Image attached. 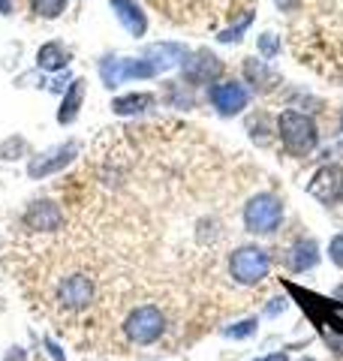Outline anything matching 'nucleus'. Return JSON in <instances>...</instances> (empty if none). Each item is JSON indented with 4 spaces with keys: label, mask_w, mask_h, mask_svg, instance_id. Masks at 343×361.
I'll return each instance as SVG.
<instances>
[{
    "label": "nucleus",
    "mask_w": 343,
    "mask_h": 361,
    "mask_svg": "<svg viewBox=\"0 0 343 361\" xmlns=\"http://www.w3.org/2000/svg\"><path fill=\"white\" fill-rule=\"evenodd\" d=\"M286 21L292 58L343 87V0H299L295 16Z\"/></svg>",
    "instance_id": "f257e3e1"
},
{
    "label": "nucleus",
    "mask_w": 343,
    "mask_h": 361,
    "mask_svg": "<svg viewBox=\"0 0 343 361\" xmlns=\"http://www.w3.org/2000/svg\"><path fill=\"white\" fill-rule=\"evenodd\" d=\"M148 4L172 25L217 33L253 13V0H148Z\"/></svg>",
    "instance_id": "f03ea898"
},
{
    "label": "nucleus",
    "mask_w": 343,
    "mask_h": 361,
    "mask_svg": "<svg viewBox=\"0 0 343 361\" xmlns=\"http://www.w3.org/2000/svg\"><path fill=\"white\" fill-rule=\"evenodd\" d=\"M226 274H229V283L238 289H244V292L259 289L271 274V250H265L259 244L235 247L226 256Z\"/></svg>",
    "instance_id": "7ed1b4c3"
},
{
    "label": "nucleus",
    "mask_w": 343,
    "mask_h": 361,
    "mask_svg": "<svg viewBox=\"0 0 343 361\" xmlns=\"http://www.w3.org/2000/svg\"><path fill=\"white\" fill-rule=\"evenodd\" d=\"M277 139L286 157L304 160L319 148V127L311 115L295 109H286L277 115Z\"/></svg>",
    "instance_id": "20e7f679"
},
{
    "label": "nucleus",
    "mask_w": 343,
    "mask_h": 361,
    "mask_svg": "<svg viewBox=\"0 0 343 361\" xmlns=\"http://www.w3.org/2000/svg\"><path fill=\"white\" fill-rule=\"evenodd\" d=\"M121 329L133 346H151L163 341V334L169 331V316L160 304H136Z\"/></svg>",
    "instance_id": "39448f33"
},
{
    "label": "nucleus",
    "mask_w": 343,
    "mask_h": 361,
    "mask_svg": "<svg viewBox=\"0 0 343 361\" xmlns=\"http://www.w3.org/2000/svg\"><path fill=\"white\" fill-rule=\"evenodd\" d=\"M241 223L250 235H274L283 223V199L274 190L253 193L241 208Z\"/></svg>",
    "instance_id": "423d86ee"
},
{
    "label": "nucleus",
    "mask_w": 343,
    "mask_h": 361,
    "mask_svg": "<svg viewBox=\"0 0 343 361\" xmlns=\"http://www.w3.org/2000/svg\"><path fill=\"white\" fill-rule=\"evenodd\" d=\"M97 298V283L88 274H70L57 286V304L66 310H85Z\"/></svg>",
    "instance_id": "0eeeda50"
},
{
    "label": "nucleus",
    "mask_w": 343,
    "mask_h": 361,
    "mask_svg": "<svg viewBox=\"0 0 343 361\" xmlns=\"http://www.w3.org/2000/svg\"><path fill=\"white\" fill-rule=\"evenodd\" d=\"M307 193H311L316 202L323 205H335V202L343 199V166L337 163H325L316 169V175L307 184Z\"/></svg>",
    "instance_id": "6e6552de"
},
{
    "label": "nucleus",
    "mask_w": 343,
    "mask_h": 361,
    "mask_svg": "<svg viewBox=\"0 0 343 361\" xmlns=\"http://www.w3.org/2000/svg\"><path fill=\"white\" fill-rule=\"evenodd\" d=\"M223 61L211 51H196V54H187L184 63H181V73H184V82L187 85H211L223 75Z\"/></svg>",
    "instance_id": "1a4fd4ad"
},
{
    "label": "nucleus",
    "mask_w": 343,
    "mask_h": 361,
    "mask_svg": "<svg viewBox=\"0 0 343 361\" xmlns=\"http://www.w3.org/2000/svg\"><path fill=\"white\" fill-rule=\"evenodd\" d=\"M208 99H211V106L217 109V115L232 118V115H238V111L247 109L250 90H247L241 82H217V85L208 90Z\"/></svg>",
    "instance_id": "9d476101"
},
{
    "label": "nucleus",
    "mask_w": 343,
    "mask_h": 361,
    "mask_svg": "<svg viewBox=\"0 0 343 361\" xmlns=\"http://www.w3.org/2000/svg\"><path fill=\"white\" fill-rule=\"evenodd\" d=\"M241 73H244L247 85L253 87L256 94H274V90H280V85H283V75L259 58H244Z\"/></svg>",
    "instance_id": "9b49d317"
},
{
    "label": "nucleus",
    "mask_w": 343,
    "mask_h": 361,
    "mask_svg": "<svg viewBox=\"0 0 343 361\" xmlns=\"http://www.w3.org/2000/svg\"><path fill=\"white\" fill-rule=\"evenodd\" d=\"M76 154H78L76 142H66V145H61V148H54V151H45V154H40V157H33V160H30L28 175L30 178H49V175L57 172V169H64L66 163H73Z\"/></svg>",
    "instance_id": "f8f14e48"
},
{
    "label": "nucleus",
    "mask_w": 343,
    "mask_h": 361,
    "mask_svg": "<svg viewBox=\"0 0 343 361\" xmlns=\"http://www.w3.org/2000/svg\"><path fill=\"white\" fill-rule=\"evenodd\" d=\"M316 259H319L316 241H313V238H299L295 244L286 247V253L280 256V262L289 268V271H295V274H301V271H307V268L316 265Z\"/></svg>",
    "instance_id": "ddd939ff"
},
{
    "label": "nucleus",
    "mask_w": 343,
    "mask_h": 361,
    "mask_svg": "<svg viewBox=\"0 0 343 361\" xmlns=\"http://www.w3.org/2000/svg\"><path fill=\"white\" fill-rule=\"evenodd\" d=\"M184 58H187V49L178 45V42H157V45H151V49H145V61L151 63L157 73L169 70V66H175Z\"/></svg>",
    "instance_id": "4468645a"
},
{
    "label": "nucleus",
    "mask_w": 343,
    "mask_h": 361,
    "mask_svg": "<svg viewBox=\"0 0 343 361\" xmlns=\"http://www.w3.org/2000/svg\"><path fill=\"white\" fill-rule=\"evenodd\" d=\"M112 9L118 13L121 25L130 30V37H145L148 33V16L139 9L136 0H112Z\"/></svg>",
    "instance_id": "2eb2a0df"
},
{
    "label": "nucleus",
    "mask_w": 343,
    "mask_h": 361,
    "mask_svg": "<svg viewBox=\"0 0 343 361\" xmlns=\"http://www.w3.org/2000/svg\"><path fill=\"white\" fill-rule=\"evenodd\" d=\"M28 226L37 232H54L61 226V211H57L54 202H33L28 208Z\"/></svg>",
    "instance_id": "dca6fc26"
},
{
    "label": "nucleus",
    "mask_w": 343,
    "mask_h": 361,
    "mask_svg": "<svg viewBox=\"0 0 343 361\" xmlns=\"http://www.w3.org/2000/svg\"><path fill=\"white\" fill-rule=\"evenodd\" d=\"M37 63L42 66V70L57 73V70H64V66L70 63V54H66V49L61 42H45L42 49L37 51Z\"/></svg>",
    "instance_id": "f3484780"
},
{
    "label": "nucleus",
    "mask_w": 343,
    "mask_h": 361,
    "mask_svg": "<svg viewBox=\"0 0 343 361\" xmlns=\"http://www.w3.org/2000/svg\"><path fill=\"white\" fill-rule=\"evenodd\" d=\"M82 99H85V82H82V78H76V82L70 85V90H66L64 103H61L57 121H61V123H73L76 115H78V106H82Z\"/></svg>",
    "instance_id": "a211bd4d"
},
{
    "label": "nucleus",
    "mask_w": 343,
    "mask_h": 361,
    "mask_svg": "<svg viewBox=\"0 0 343 361\" xmlns=\"http://www.w3.org/2000/svg\"><path fill=\"white\" fill-rule=\"evenodd\" d=\"M112 109L118 115H139L145 109H154V94H127V97H118L112 103Z\"/></svg>",
    "instance_id": "6ab92c4d"
},
{
    "label": "nucleus",
    "mask_w": 343,
    "mask_h": 361,
    "mask_svg": "<svg viewBox=\"0 0 343 361\" xmlns=\"http://www.w3.org/2000/svg\"><path fill=\"white\" fill-rule=\"evenodd\" d=\"M247 130H250V135H253V142L256 145H271V130H268V115L265 111H256V115H250L247 118Z\"/></svg>",
    "instance_id": "aec40b11"
},
{
    "label": "nucleus",
    "mask_w": 343,
    "mask_h": 361,
    "mask_svg": "<svg viewBox=\"0 0 343 361\" xmlns=\"http://www.w3.org/2000/svg\"><path fill=\"white\" fill-rule=\"evenodd\" d=\"M256 45H259V54H262L265 61H274V58H277V54L283 51V39L277 37V33H262Z\"/></svg>",
    "instance_id": "412c9836"
},
{
    "label": "nucleus",
    "mask_w": 343,
    "mask_h": 361,
    "mask_svg": "<svg viewBox=\"0 0 343 361\" xmlns=\"http://www.w3.org/2000/svg\"><path fill=\"white\" fill-rule=\"evenodd\" d=\"M30 9L42 18H57L66 9V0H30Z\"/></svg>",
    "instance_id": "4be33fe9"
},
{
    "label": "nucleus",
    "mask_w": 343,
    "mask_h": 361,
    "mask_svg": "<svg viewBox=\"0 0 343 361\" xmlns=\"http://www.w3.org/2000/svg\"><path fill=\"white\" fill-rule=\"evenodd\" d=\"M250 21H253V13L244 16L241 21H235V25H229L226 30H220V33H217V39H220V42H238V39H241V33L250 27Z\"/></svg>",
    "instance_id": "5701e85b"
},
{
    "label": "nucleus",
    "mask_w": 343,
    "mask_h": 361,
    "mask_svg": "<svg viewBox=\"0 0 343 361\" xmlns=\"http://www.w3.org/2000/svg\"><path fill=\"white\" fill-rule=\"evenodd\" d=\"M256 325H259V319H241V322L223 329V334L226 337H250V334H256Z\"/></svg>",
    "instance_id": "b1692460"
},
{
    "label": "nucleus",
    "mask_w": 343,
    "mask_h": 361,
    "mask_svg": "<svg viewBox=\"0 0 343 361\" xmlns=\"http://www.w3.org/2000/svg\"><path fill=\"white\" fill-rule=\"evenodd\" d=\"M328 259H331V265L343 268V232L328 241Z\"/></svg>",
    "instance_id": "393cba45"
},
{
    "label": "nucleus",
    "mask_w": 343,
    "mask_h": 361,
    "mask_svg": "<svg viewBox=\"0 0 343 361\" xmlns=\"http://www.w3.org/2000/svg\"><path fill=\"white\" fill-rule=\"evenodd\" d=\"M325 343H328V349L335 355H340L343 358V331H335V334H325Z\"/></svg>",
    "instance_id": "a878e982"
},
{
    "label": "nucleus",
    "mask_w": 343,
    "mask_h": 361,
    "mask_svg": "<svg viewBox=\"0 0 343 361\" xmlns=\"http://www.w3.org/2000/svg\"><path fill=\"white\" fill-rule=\"evenodd\" d=\"M280 310H286V298H271V304L265 307V313H268V316H277Z\"/></svg>",
    "instance_id": "bb28decb"
},
{
    "label": "nucleus",
    "mask_w": 343,
    "mask_h": 361,
    "mask_svg": "<svg viewBox=\"0 0 343 361\" xmlns=\"http://www.w3.org/2000/svg\"><path fill=\"white\" fill-rule=\"evenodd\" d=\"M45 346H49V353H52V358H54V361H66V358H64V353H61V349L54 346V341H45Z\"/></svg>",
    "instance_id": "cd10ccee"
},
{
    "label": "nucleus",
    "mask_w": 343,
    "mask_h": 361,
    "mask_svg": "<svg viewBox=\"0 0 343 361\" xmlns=\"http://www.w3.org/2000/svg\"><path fill=\"white\" fill-rule=\"evenodd\" d=\"M256 361H289V355H286V353H271V355H262Z\"/></svg>",
    "instance_id": "c85d7f7f"
},
{
    "label": "nucleus",
    "mask_w": 343,
    "mask_h": 361,
    "mask_svg": "<svg viewBox=\"0 0 343 361\" xmlns=\"http://www.w3.org/2000/svg\"><path fill=\"white\" fill-rule=\"evenodd\" d=\"M0 13H4V16L13 13V0H0Z\"/></svg>",
    "instance_id": "c756f323"
},
{
    "label": "nucleus",
    "mask_w": 343,
    "mask_h": 361,
    "mask_svg": "<svg viewBox=\"0 0 343 361\" xmlns=\"http://www.w3.org/2000/svg\"><path fill=\"white\" fill-rule=\"evenodd\" d=\"M335 298H337V301H340V307H343V283H340V286H337V289H335Z\"/></svg>",
    "instance_id": "7c9ffc66"
},
{
    "label": "nucleus",
    "mask_w": 343,
    "mask_h": 361,
    "mask_svg": "<svg viewBox=\"0 0 343 361\" xmlns=\"http://www.w3.org/2000/svg\"><path fill=\"white\" fill-rule=\"evenodd\" d=\"M337 130L343 133V109H340V115H337Z\"/></svg>",
    "instance_id": "2f4dec72"
}]
</instances>
